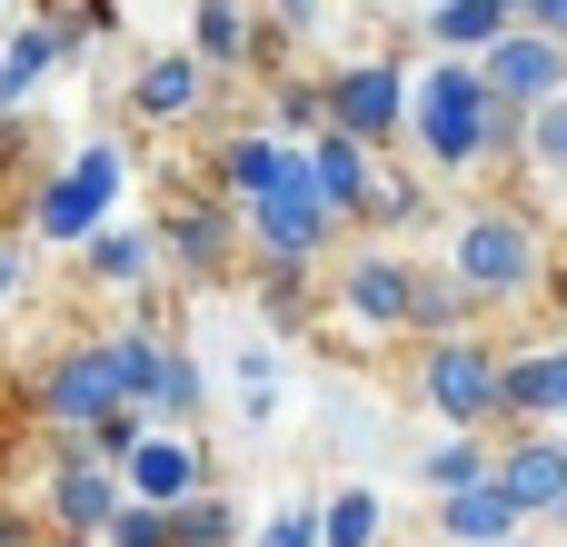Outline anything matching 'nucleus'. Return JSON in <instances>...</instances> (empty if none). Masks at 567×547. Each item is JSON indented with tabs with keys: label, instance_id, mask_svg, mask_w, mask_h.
Here are the masks:
<instances>
[{
	"label": "nucleus",
	"instance_id": "obj_1",
	"mask_svg": "<svg viewBox=\"0 0 567 547\" xmlns=\"http://www.w3.org/2000/svg\"><path fill=\"white\" fill-rule=\"evenodd\" d=\"M409 140H419L429 169H478V159H498V149H528V120L488 100V70H478V60H429V70H419Z\"/></svg>",
	"mask_w": 567,
	"mask_h": 547
},
{
	"label": "nucleus",
	"instance_id": "obj_2",
	"mask_svg": "<svg viewBox=\"0 0 567 547\" xmlns=\"http://www.w3.org/2000/svg\"><path fill=\"white\" fill-rule=\"evenodd\" d=\"M239 229H249L259 269H309V259L329 249V229H339V209H329V189H319V159L289 149V169L239 209Z\"/></svg>",
	"mask_w": 567,
	"mask_h": 547
},
{
	"label": "nucleus",
	"instance_id": "obj_3",
	"mask_svg": "<svg viewBox=\"0 0 567 547\" xmlns=\"http://www.w3.org/2000/svg\"><path fill=\"white\" fill-rule=\"evenodd\" d=\"M449 279L468 289V299H528L538 289V219L528 209H468L458 229H449Z\"/></svg>",
	"mask_w": 567,
	"mask_h": 547
},
{
	"label": "nucleus",
	"instance_id": "obj_4",
	"mask_svg": "<svg viewBox=\"0 0 567 547\" xmlns=\"http://www.w3.org/2000/svg\"><path fill=\"white\" fill-rule=\"evenodd\" d=\"M419 399L449 419V438H478L488 419H508V359L468 329V339H449V349L419 359Z\"/></svg>",
	"mask_w": 567,
	"mask_h": 547
},
{
	"label": "nucleus",
	"instance_id": "obj_5",
	"mask_svg": "<svg viewBox=\"0 0 567 547\" xmlns=\"http://www.w3.org/2000/svg\"><path fill=\"white\" fill-rule=\"evenodd\" d=\"M120 179H130V159H120L110 140H80V149H70V169H60V179H40V199H30L40 239H60V249H90V239L110 229V199H120Z\"/></svg>",
	"mask_w": 567,
	"mask_h": 547
},
{
	"label": "nucleus",
	"instance_id": "obj_6",
	"mask_svg": "<svg viewBox=\"0 0 567 547\" xmlns=\"http://www.w3.org/2000/svg\"><path fill=\"white\" fill-rule=\"evenodd\" d=\"M409 110H419V80H409L399 60H339V70H329V130L359 140L369 159L409 130Z\"/></svg>",
	"mask_w": 567,
	"mask_h": 547
},
{
	"label": "nucleus",
	"instance_id": "obj_7",
	"mask_svg": "<svg viewBox=\"0 0 567 547\" xmlns=\"http://www.w3.org/2000/svg\"><path fill=\"white\" fill-rule=\"evenodd\" d=\"M40 409L70 429V438H90V429H110L120 409H130V389H120V369H110V339L100 349H70L50 379H40Z\"/></svg>",
	"mask_w": 567,
	"mask_h": 547
},
{
	"label": "nucleus",
	"instance_id": "obj_8",
	"mask_svg": "<svg viewBox=\"0 0 567 547\" xmlns=\"http://www.w3.org/2000/svg\"><path fill=\"white\" fill-rule=\"evenodd\" d=\"M478 70H488V100L518 110V120H538V110H558V100H567V50H558V40H538V30L498 40Z\"/></svg>",
	"mask_w": 567,
	"mask_h": 547
},
{
	"label": "nucleus",
	"instance_id": "obj_9",
	"mask_svg": "<svg viewBox=\"0 0 567 547\" xmlns=\"http://www.w3.org/2000/svg\"><path fill=\"white\" fill-rule=\"evenodd\" d=\"M120 478H130V498H140V508H169V518H179L189 498H209V458H199L179 429H150V448H140Z\"/></svg>",
	"mask_w": 567,
	"mask_h": 547
},
{
	"label": "nucleus",
	"instance_id": "obj_10",
	"mask_svg": "<svg viewBox=\"0 0 567 547\" xmlns=\"http://www.w3.org/2000/svg\"><path fill=\"white\" fill-rule=\"evenodd\" d=\"M130 518V478H110V468H90V458H60V478H50V528L60 538H110Z\"/></svg>",
	"mask_w": 567,
	"mask_h": 547
},
{
	"label": "nucleus",
	"instance_id": "obj_11",
	"mask_svg": "<svg viewBox=\"0 0 567 547\" xmlns=\"http://www.w3.org/2000/svg\"><path fill=\"white\" fill-rule=\"evenodd\" d=\"M498 488H508L528 518H538V508L567 518V438L558 429H518V438L498 448Z\"/></svg>",
	"mask_w": 567,
	"mask_h": 547
},
{
	"label": "nucleus",
	"instance_id": "obj_12",
	"mask_svg": "<svg viewBox=\"0 0 567 547\" xmlns=\"http://www.w3.org/2000/svg\"><path fill=\"white\" fill-rule=\"evenodd\" d=\"M339 309H349L359 329H409V309H419V269L389 259V249H359L349 279H339Z\"/></svg>",
	"mask_w": 567,
	"mask_h": 547
},
{
	"label": "nucleus",
	"instance_id": "obj_13",
	"mask_svg": "<svg viewBox=\"0 0 567 547\" xmlns=\"http://www.w3.org/2000/svg\"><path fill=\"white\" fill-rule=\"evenodd\" d=\"M70 40H80L70 20H20V30L0 40V120L20 110V90H30V80H50V70L70 60Z\"/></svg>",
	"mask_w": 567,
	"mask_h": 547
},
{
	"label": "nucleus",
	"instance_id": "obj_14",
	"mask_svg": "<svg viewBox=\"0 0 567 547\" xmlns=\"http://www.w3.org/2000/svg\"><path fill=\"white\" fill-rule=\"evenodd\" d=\"M528 508L508 488H468V498H439V538L449 547H518Z\"/></svg>",
	"mask_w": 567,
	"mask_h": 547
},
{
	"label": "nucleus",
	"instance_id": "obj_15",
	"mask_svg": "<svg viewBox=\"0 0 567 547\" xmlns=\"http://www.w3.org/2000/svg\"><path fill=\"white\" fill-rule=\"evenodd\" d=\"M159 249H179L199 279H219V269H229V249H239V229H229V209H219V199H179V209L159 219Z\"/></svg>",
	"mask_w": 567,
	"mask_h": 547
},
{
	"label": "nucleus",
	"instance_id": "obj_16",
	"mask_svg": "<svg viewBox=\"0 0 567 547\" xmlns=\"http://www.w3.org/2000/svg\"><path fill=\"white\" fill-rule=\"evenodd\" d=\"M130 100H140V120H189L199 110V50H150L130 70Z\"/></svg>",
	"mask_w": 567,
	"mask_h": 547
},
{
	"label": "nucleus",
	"instance_id": "obj_17",
	"mask_svg": "<svg viewBox=\"0 0 567 547\" xmlns=\"http://www.w3.org/2000/svg\"><path fill=\"white\" fill-rule=\"evenodd\" d=\"M419 30H429L439 50H478V60H488L498 40H518V10H508V0H439Z\"/></svg>",
	"mask_w": 567,
	"mask_h": 547
},
{
	"label": "nucleus",
	"instance_id": "obj_18",
	"mask_svg": "<svg viewBox=\"0 0 567 547\" xmlns=\"http://www.w3.org/2000/svg\"><path fill=\"white\" fill-rule=\"evenodd\" d=\"M508 419H567V349H518L508 359Z\"/></svg>",
	"mask_w": 567,
	"mask_h": 547
},
{
	"label": "nucleus",
	"instance_id": "obj_19",
	"mask_svg": "<svg viewBox=\"0 0 567 547\" xmlns=\"http://www.w3.org/2000/svg\"><path fill=\"white\" fill-rule=\"evenodd\" d=\"M309 159H319V189H329V209L339 219H369V189H379V159L359 149V140H309Z\"/></svg>",
	"mask_w": 567,
	"mask_h": 547
},
{
	"label": "nucleus",
	"instance_id": "obj_20",
	"mask_svg": "<svg viewBox=\"0 0 567 547\" xmlns=\"http://www.w3.org/2000/svg\"><path fill=\"white\" fill-rule=\"evenodd\" d=\"M189 40H199V70H239V60H259V50H249V40H259V10L209 0V10H189Z\"/></svg>",
	"mask_w": 567,
	"mask_h": 547
},
{
	"label": "nucleus",
	"instance_id": "obj_21",
	"mask_svg": "<svg viewBox=\"0 0 567 547\" xmlns=\"http://www.w3.org/2000/svg\"><path fill=\"white\" fill-rule=\"evenodd\" d=\"M209 169H219V189L259 199V189L289 169V149H279V140H259V130H239V140H219V149H209Z\"/></svg>",
	"mask_w": 567,
	"mask_h": 547
},
{
	"label": "nucleus",
	"instance_id": "obj_22",
	"mask_svg": "<svg viewBox=\"0 0 567 547\" xmlns=\"http://www.w3.org/2000/svg\"><path fill=\"white\" fill-rule=\"evenodd\" d=\"M419 478H429L439 498H468V488H498V448H488V438H449V448H429V458H419Z\"/></svg>",
	"mask_w": 567,
	"mask_h": 547
},
{
	"label": "nucleus",
	"instance_id": "obj_23",
	"mask_svg": "<svg viewBox=\"0 0 567 547\" xmlns=\"http://www.w3.org/2000/svg\"><path fill=\"white\" fill-rule=\"evenodd\" d=\"M80 259H90L100 289H130V279H150V259H159V229H100Z\"/></svg>",
	"mask_w": 567,
	"mask_h": 547
},
{
	"label": "nucleus",
	"instance_id": "obj_24",
	"mask_svg": "<svg viewBox=\"0 0 567 547\" xmlns=\"http://www.w3.org/2000/svg\"><path fill=\"white\" fill-rule=\"evenodd\" d=\"M179 547H239V508L209 488V498H189L179 508Z\"/></svg>",
	"mask_w": 567,
	"mask_h": 547
},
{
	"label": "nucleus",
	"instance_id": "obj_25",
	"mask_svg": "<svg viewBox=\"0 0 567 547\" xmlns=\"http://www.w3.org/2000/svg\"><path fill=\"white\" fill-rule=\"evenodd\" d=\"M409 219H429L419 179H409V169H379V189H369V229H409Z\"/></svg>",
	"mask_w": 567,
	"mask_h": 547
},
{
	"label": "nucleus",
	"instance_id": "obj_26",
	"mask_svg": "<svg viewBox=\"0 0 567 547\" xmlns=\"http://www.w3.org/2000/svg\"><path fill=\"white\" fill-rule=\"evenodd\" d=\"M329 547H379V498L369 488H339L329 498Z\"/></svg>",
	"mask_w": 567,
	"mask_h": 547
},
{
	"label": "nucleus",
	"instance_id": "obj_27",
	"mask_svg": "<svg viewBox=\"0 0 567 547\" xmlns=\"http://www.w3.org/2000/svg\"><path fill=\"white\" fill-rule=\"evenodd\" d=\"M259 547H329V508H279L259 528Z\"/></svg>",
	"mask_w": 567,
	"mask_h": 547
},
{
	"label": "nucleus",
	"instance_id": "obj_28",
	"mask_svg": "<svg viewBox=\"0 0 567 547\" xmlns=\"http://www.w3.org/2000/svg\"><path fill=\"white\" fill-rule=\"evenodd\" d=\"M110 547H179V518H169V508H140V498H130V518L110 528Z\"/></svg>",
	"mask_w": 567,
	"mask_h": 547
},
{
	"label": "nucleus",
	"instance_id": "obj_29",
	"mask_svg": "<svg viewBox=\"0 0 567 547\" xmlns=\"http://www.w3.org/2000/svg\"><path fill=\"white\" fill-rule=\"evenodd\" d=\"M528 159H538V169H567V100L528 120Z\"/></svg>",
	"mask_w": 567,
	"mask_h": 547
},
{
	"label": "nucleus",
	"instance_id": "obj_30",
	"mask_svg": "<svg viewBox=\"0 0 567 547\" xmlns=\"http://www.w3.org/2000/svg\"><path fill=\"white\" fill-rule=\"evenodd\" d=\"M518 30H538V40H558V50H567V0H528Z\"/></svg>",
	"mask_w": 567,
	"mask_h": 547
},
{
	"label": "nucleus",
	"instance_id": "obj_31",
	"mask_svg": "<svg viewBox=\"0 0 567 547\" xmlns=\"http://www.w3.org/2000/svg\"><path fill=\"white\" fill-rule=\"evenodd\" d=\"M10 289H20V249L0 239V299H10Z\"/></svg>",
	"mask_w": 567,
	"mask_h": 547
},
{
	"label": "nucleus",
	"instance_id": "obj_32",
	"mask_svg": "<svg viewBox=\"0 0 567 547\" xmlns=\"http://www.w3.org/2000/svg\"><path fill=\"white\" fill-rule=\"evenodd\" d=\"M548 299H558V309H567V259H558V269H548Z\"/></svg>",
	"mask_w": 567,
	"mask_h": 547
}]
</instances>
